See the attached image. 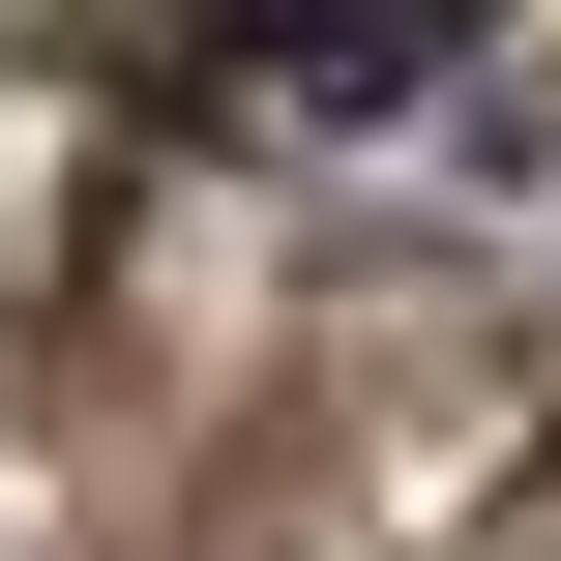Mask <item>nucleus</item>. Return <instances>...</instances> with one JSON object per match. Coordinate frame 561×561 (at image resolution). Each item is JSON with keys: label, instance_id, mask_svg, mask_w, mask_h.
I'll list each match as a JSON object with an SVG mask.
<instances>
[{"label": "nucleus", "instance_id": "1", "mask_svg": "<svg viewBox=\"0 0 561 561\" xmlns=\"http://www.w3.org/2000/svg\"><path fill=\"white\" fill-rule=\"evenodd\" d=\"M444 30H473V0H237V59H266V89H414Z\"/></svg>", "mask_w": 561, "mask_h": 561}]
</instances>
